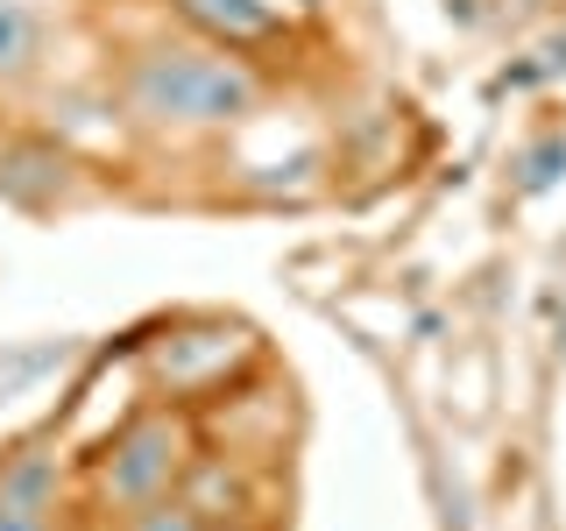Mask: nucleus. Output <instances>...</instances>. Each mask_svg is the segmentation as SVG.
Masks as SVG:
<instances>
[{
	"instance_id": "f257e3e1",
	"label": "nucleus",
	"mask_w": 566,
	"mask_h": 531,
	"mask_svg": "<svg viewBox=\"0 0 566 531\" xmlns=\"http://www.w3.org/2000/svg\"><path fill=\"white\" fill-rule=\"evenodd\" d=\"M255 71L227 50H142L128 71V100L149 121H241L255 106Z\"/></svg>"
},
{
	"instance_id": "f03ea898",
	"label": "nucleus",
	"mask_w": 566,
	"mask_h": 531,
	"mask_svg": "<svg viewBox=\"0 0 566 531\" xmlns=\"http://www.w3.org/2000/svg\"><path fill=\"white\" fill-rule=\"evenodd\" d=\"M177 475H185V433H177V418H135L99 460V489L120 510H142L156 496H170Z\"/></svg>"
},
{
	"instance_id": "7ed1b4c3",
	"label": "nucleus",
	"mask_w": 566,
	"mask_h": 531,
	"mask_svg": "<svg viewBox=\"0 0 566 531\" xmlns=\"http://www.w3.org/2000/svg\"><path fill=\"white\" fill-rule=\"evenodd\" d=\"M248 354V333L241 326H220V319H206V326H185V333H170L164 347H156V383H170V389H199L212 376H227Z\"/></svg>"
},
{
	"instance_id": "20e7f679",
	"label": "nucleus",
	"mask_w": 566,
	"mask_h": 531,
	"mask_svg": "<svg viewBox=\"0 0 566 531\" xmlns=\"http://www.w3.org/2000/svg\"><path fill=\"white\" fill-rule=\"evenodd\" d=\"M177 14L185 22H199L206 35H220L227 50H241V43H270V35L283 29L262 0H177Z\"/></svg>"
},
{
	"instance_id": "39448f33",
	"label": "nucleus",
	"mask_w": 566,
	"mask_h": 531,
	"mask_svg": "<svg viewBox=\"0 0 566 531\" xmlns=\"http://www.w3.org/2000/svg\"><path fill=\"white\" fill-rule=\"evenodd\" d=\"M35 58V14L22 8V0H0V71H29Z\"/></svg>"
},
{
	"instance_id": "423d86ee",
	"label": "nucleus",
	"mask_w": 566,
	"mask_h": 531,
	"mask_svg": "<svg viewBox=\"0 0 566 531\" xmlns=\"http://www.w3.org/2000/svg\"><path fill=\"white\" fill-rule=\"evenodd\" d=\"M128 531H199V518H191V503H170V496H156V503L135 510Z\"/></svg>"
},
{
	"instance_id": "0eeeda50",
	"label": "nucleus",
	"mask_w": 566,
	"mask_h": 531,
	"mask_svg": "<svg viewBox=\"0 0 566 531\" xmlns=\"http://www.w3.org/2000/svg\"><path fill=\"white\" fill-rule=\"evenodd\" d=\"M0 531H50V510L22 503V496H0Z\"/></svg>"
},
{
	"instance_id": "6e6552de",
	"label": "nucleus",
	"mask_w": 566,
	"mask_h": 531,
	"mask_svg": "<svg viewBox=\"0 0 566 531\" xmlns=\"http://www.w3.org/2000/svg\"><path fill=\"white\" fill-rule=\"evenodd\" d=\"M553 164H566V142H545L538 156H531V170H524V185L538 191V185H553Z\"/></svg>"
}]
</instances>
